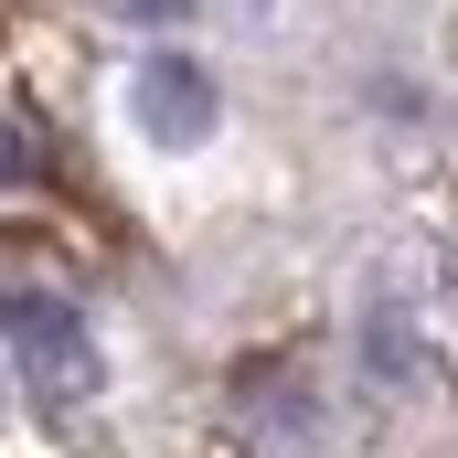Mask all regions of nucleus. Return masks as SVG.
<instances>
[{
	"instance_id": "nucleus-1",
	"label": "nucleus",
	"mask_w": 458,
	"mask_h": 458,
	"mask_svg": "<svg viewBox=\"0 0 458 458\" xmlns=\"http://www.w3.org/2000/svg\"><path fill=\"white\" fill-rule=\"evenodd\" d=\"M0 331L21 342V384H32V394H54V405H64V394H86V384H97V342H86V320H75V299H64V288L21 299Z\"/></svg>"
},
{
	"instance_id": "nucleus-2",
	"label": "nucleus",
	"mask_w": 458,
	"mask_h": 458,
	"mask_svg": "<svg viewBox=\"0 0 458 458\" xmlns=\"http://www.w3.org/2000/svg\"><path fill=\"white\" fill-rule=\"evenodd\" d=\"M128 107H139V128H149L160 149H192V139H214L225 97H214V75H203L192 54H149L139 86H128Z\"/></svg>"
},
{
	"instance_id": "nucleus-3",
	"label": "nucleus",
	"mask_w": 458,
	"mask_h": 458,
	"mask_svg": "<svg viewBox=\"0 0 458 458\" xmlns=\"http://www.w3.org/2000/svg\"><path fill=\"white\" fill-rule=\"evenodd\" d=\"M21 299H43V256H32V234H0V320Z\"/></svg>"
},
{
	"instance_id": "nucleus-4",
	"label": "nucleus",
	"mask_w": 458,
	"mask_h": 458,
	"mask_svg": "<svg viewBox=\"0 0 458 458\" xmlns=\"http://www.w3.org/2000/svg\"><path fill=\"white\" fill-rule=\"evenodd\" d=\"M11 182H32V128L0 117V192H11Z\"/></svg>"
},
{
	"instance_id": "nucleus-5",
	"label": "nucleus",
	"mask_w": 458,
	"mask_h": 458,
	"mask_svg": "<svg viewBox=\"0 0 458 458\" xmlns=\"http://www.w3.org/2000/svg\"><path fill=\"white\" fill-rule=\"evenodd\" d=\"M117 11H139V21H171V11H182V0H117Z\"/></svg>"
}]
</instances>
